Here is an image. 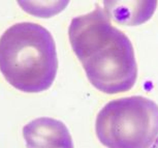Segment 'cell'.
Masks as SVG:
<instances>
[{"instance_id":"8992f818","label":"cell","mask_w":158,"mask_h":148,"mask_svg":"<svg viewBox=\"0 0 158 148\" xmlns=\"http://www.w3.org/2000/svg\"><path fill=\"white\" fill-rule=\"evenodd\" d=\"M151 148H158V138H157V140L154 142V144L152 145Z\"/></svg>"},{"instance_id":"5b68a950","label":"cell","mask_w":158,"mask_h":148,"mask_svg":"<svg viewBox=\"0 0 158 148\" xmlns=\"http://www.w3.org/2000/svg\"><path fill=\"white\" fill-rule=\"evenodd\" d=\"M104 11L121 25L135 26L148 21L157 6L156 1H106Z\"/></svg>"},{"instance_id":"3957f363","label":"cell","mask_w":158,"mask_h":148,"mask_svg":"<svg viewBox=\"0 0 158 148\" xmlns=\"http://www.w3.org/2000/svg\"><path fill=\"white\" fill-rule=\"evenodd\" d=\"M95 133L106 148H151L158 138V105L141 95L111 100L97 115Z\"/></svg>"},{"instance_id":"277c9868","label":"cell","mask_w":158,"mask_h":148,"mask_svg":"<svg viewBox=\"0 0 158 148\" xmlns=\"http://www.w3.org/2000/svg\"><path fill=\"white\" fill-rule=\"evenodd\" d=\"M27 148H73V138L60 120L40 117L23 128Z\"/></svg>"},{"instance_id":"7a4b0ae2","label":"cell","mask_w":158,"mask_h":148,"mask_svg":"<svg viewBox=\"0 0 158 148\" xmlns=\"http://www.w3.org/2000/svg\"><path fill=\"white\" fill-rule=\"evenodd\" d=\"M58 70L55 40L40 24L17 23L0 37V72L11 86L37 93L52 86Z\"/></svg>"},{"instance_id":"6da1fadb","label":"cell","mask_w":158,"mask_h":148,"mask_svg":"<svg viewBox=\"0 0 158 148\" xmlns=\"http://www.w3.org/2000/svg\"><path fill=\"white\" fill-rule=\"evenodd\" d=\"M111 20L104 8L96 5L73 19L68 36L91 84L103 93L118 94L135 86L138 63L130 40Z\"/></svg>"}]
</instances>
